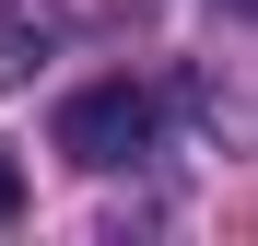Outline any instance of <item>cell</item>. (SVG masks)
<instances>
[{
	"instance_id": "obj_1",
	"label": "cell",
	"mask_w": 258,
	"mask_h": 246,
	"mask_svg": "<svg viewBox=\"0 0 258 246\" xmlns=\"http://www.w3.org/2000/svg\"><path fill=\"white\" fill-rule=\"evenodd\" d=\"M59 152L71 164H141L153 152V94L141 82H82L59 106Z\"/></svg>"
},
{
	"instance_id": "obj_2",
	"label": "cell",
	"mask_w": 258,
	"mask_h": 246,
	"mask_svg": "<svg viewBox=\"0 0 258 246\" xmlns=\"http://www.w3.org/2000/svg\"><path fill=\"white\" fill-rule=\"evenodd\" d=\"M59 0H12V12H0V82H35V70H47L59 59Z\"/></svg>"
},
{
	"instance_id": "obj_3",
	"label": "cell",
	"mask_w": 258,
	"mask_h": 246,
	"mask_svg": "<svg viewBox=\"0 0 258 246\" xmlns=\"http://www.w3.org/2000/svg\"><path fill=\"white\" fill-rule=\"evenodd\" d=\"M24 211V164H12V141H0V223Z\"/></svg>"
},
{
	"instance_id": "obj_4",
	"label": "cell",
	"mask_w": 258,
	"mask_h": 246,
	"mask_svg": "<svg viewBox=\"0 0 258 246\" xmlns=\"http://www.w3.org/2000/svg\"><path fill=\"white\" fill-rule=\"evenodd\" d=\"M223 12H246V24H258V0H223Z\"/></svg>"
}]
</instances>
